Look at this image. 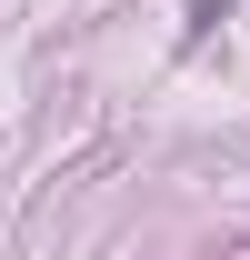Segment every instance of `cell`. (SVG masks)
I'll return each mask as SVG.
<instances>
[{
    "label": "cell",
    "mask_w": 250,
    "mask_h": 260,
    "mask_svg": "<svg viewBox=\"0 0 250 260\" xmlns=\"http://www.w3.org/2000/svg\"><path fill=\"white\" fill-rule=\"evenodd\" d=\"M220 10H230V0H190V30H210V20H220Z\"/></svg>",
    "instance_id": "obj_1"
}]
</instances>
